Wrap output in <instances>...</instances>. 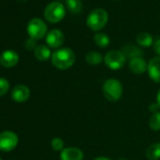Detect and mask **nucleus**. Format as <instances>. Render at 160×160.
<instances>
[{"mask_svg": "<svg viewBox=\"0 0 160 160\" xmlns=\"http://www.w3.org/2000/svg\"><path fill=\"white\" fill-rule=\"evenodd\" d=\"M93 160H111V159L107 156H98V157H95Z\"/></svg>", "mask_w": 160, "mask_h": 160, "instance_id": "cd10ccee", "label": "nucleus"}, {"mask_svg": "<svg viewBox=\"0 0 160 160\" xmlns=\"http://www.w3.org/2000/svg\"><path fill=\"white\" fill-rule=\"evenodd\" d=\"M108 22V13L106 10L101 8L94 9L93 11H92L86 20L88 28L94 32L102 30L107 26Z\"/></svg>", "mask_w": 160, "mask_h": 160, "instance_id": "7ed1b4c3", "label": "nucleus"}, {"mask_svg": "<svg viewBox=\"0 0 160 160\" xmlns=\"http://www.w3.org/2000/svg\"><path fill=\"white\" fill-rule=\"evenodd\" d=\"M10 91V83L6 78L0 77V97L7 94Z\"/></svg>", "mask_w": 160, "mask_h": 160, "instance_id": "5701e85b", "label": "nucleus"}, {"mask_svg": "<svg viewBox=\"0 0 160 160\" xmlns=\"http://www.w3.org/2000/svg\"><path fill=\"white\" fill-rule=\"evenodd\" d=\"M93 41L95 44L100 48H106L110 43V38L108 37V35L103 32H97L93 37Z\"/></svg>", "mask_w": 160, "mask_h": 160, "instance_id": "6ab92c4d", "label": "nucleus"}, {"mask_svg": "<svg viewBox=\"0 0 160 160\" xmlns=\"http://www.w3.org/2000/svg\"><path fill=\"white\" fill-rule=\"evenodd\" d=\"M19 138L12 131H4L0 133V151L11 152L18 145Z\"/></svg>", "mask_w": 160, "mask_h": 160, "instance_id": "0eeeda50", "label": "nucleus"}, {"mask_svg": "<svg viewBox=\"0 0 160 160\" xmlns=\"http://www.w3.org/2000/svg\"><path fill=\"white\" fill-rule=\"evenodd\" d=\"M136 42H137L138 45H139L141 47H145V48H148L153 44V39H152V35L150 33L144 32V31L140 32L137 35Z\"/></svg>", "mask_w": 160, "mask_h": 160, "instance_id": "dca6fc26", "label": "nucleus"}, {"mask_svg": "<svg viewBox=\"0 0 160 160\" xmlns=\"http://www.w3.org/2000/svg\"><path fill=\"white\" fill-rule=\"evenodd\" d=\"M102 92L108 101L114 103L122 98L123 93V87L120 80L116 78H108L102 86Z\"/></svg>", "mask_w": 160, "mask_h": 160, "instance_id": "f03ea898", "label": "nucleus"}, {"mask_svg": "<svg viewBox=\"0 0 160 160\" xmlns=\"http://www.w3.org/2000/svg\"><path fill=\"white\" fill-rule=\"evenodd\" d=\"M127 59H133L136 58H143V51L139 46L134 44H126L122 47L121 50Z\"/></svg>", "mask_w": 160, "mask_h": 160, "instance_id": "4468645a", "label": "nucleus"}, {"mask_svg": "<svg viewBox=\"0 0 160 160\" xmlns=\"http://www.w3.org/2000/svg\"><path fill=\"white\" fill-rule=\"evenodd\" d=\"M27 30L29 37L36 41L42 40L47 35V26L44 21L40 18L31 19L28 24Z\"/></svg>", "mask_w": 160, "mask_h": 160, "instance_id": "423d86ee", "label": "nucleus"}, {"mask_svg": "<svg viewBox=\"0 0 160 160\" xmlns=\"http://www.w3.org/2000/svg\"><path fill=\"white\" fill-rule=\"evenodd\" d=\"M19 61V55L13 50H6L0 55V64L5 68H12Z\"/></svg>", "mask_w": 160, "mask_h": 160, "instance_id": "f8f14e48", "label": "nucleus"}, {"mask_svg": "<svg viewBox=\"0 0 160 160\" xmlns=\"http://www.w3.org/2000/svg\"><path fill=\"white\" fill-rule=\"evenodd\" d=\"M128 68L135 74H143L145 72H147L148 62L143 58H136L129 60Z\"/></svg>", "mask_w": 160, "mask_h": 160, "instance_id": "ddd939ff", "label": "nucleus"}, {"mask_svg": "<svg viewBox=\"0 0 160 160\" xmlns=\"http://www.w3.org/2000/svg\"><path fill=\"white\" fill-rule=\"evenodd\" d=\"M37 43H36V40L32 39V38H29L25 42V47L27 50L28 51H31V50H35L36 47H37Z\"/></svg>", "mask_w": 160, "mask_h": 160, "instance_id": "b1692460", "label": "nucleus"}, {"mask_svg": "<svg viewBox=\"0 0 160 160\" xmlns=\"http://www.w3.org/2000/svg\"><path fill=\"white\" fill-rule=\"evenodd\" d=\"M126 60V57L121 50H110L104 57L105 65L112 71H118L122 69L125 65Z\"/></svg>", "mask_w": 160, "mask_h": 160, "instance_id": "39448f33", "label": "nucleus"}, {"mask_svg": "<svg viewBox=\"0 0 160 160\" xmlns=\"http://www.w3.org/2000/svg\"><path fill=\"white\" fill-rule=\"evenodd\" d=\"M147 72L151 80L160 84V57H154L148 61Z\"/></svg>", "mask_w": 160, "mask_h": 160, "instance_id": "1a4fd4ad", "label": "nucleus"}, {"mask_svg": "<svg viewBox=\"0 0 160 160\" xmlns=\"http://www.w3.org/2000/svg\"><path fill=\"white\" fill-rule=\"evenodd\" d=\"M45 41H46L48 47L54 48V49H59V48H61L62 44L64 43L65 37L61 30L52 29L47 33Z\"/></svg>", "mask_w": 160, "mask_h": 160, "instance_id": "6e6552de", "label": "nucleus"}, {"mask_svg": "<svg viewBox=\"0 0 160 160\" xmlns=\"http://www.w3.org/2000/svg\"><path fill=\"white\" fill-rule=\"evenodd\" d=\"M34 56L40 61H46L52 57V53L48 46L44 44H40L34 50Z\"/></svg>", "mask_w": 160, "mask_h": 160, "instance_id": "2eb2a0df", "label": "nucleus"}, {"mask_svg": "<svg viewBox=\"0 0 160 160\" xmlns=\"http://www.w3.org/2000/svg\"><path fill=\"white\" fill-rule=\"evenodd\" d=\"M59 158L60 160H83L84 152L77 147H67L60 152Z\"/></svg>", "mask_w": 160, "mask_h": 160, "instance_id": "9b49d317", "label": "nucleus"}, {"mask_svg": "<svg viewBox=\"0 0 160 160\" xmlns=\"http://www.w3.org/2000/svg\"><path fill=\"white\" fill-rule=\"evenodd\" d=\"M155 103L156 105L158 106L159 108V110H160V89L158 90L157 93H156V97H155Z\"/></svg>", "mask_w": 160, "mask_h": 160, "instance_id": "bb28decb", "label": "nucleus"}, {"mask_svg": "<svg viewBox=\"0 0 160 160\" xmlns=\"http://www.w3.org/2000/svg\"><path fill=\"white\" fill-rule=\"evenodd\" d=\"M0 160H3V159H2V158H1V157H0Z\"/></svg>", "mask_w": 160, "mask_h": 160, "instance_id": "c756f323", "label": "nucleus"}, {"mask_svg": "<svg viewBox=\"0 0 160 160\" xmlns=\"http://www.w3.org/2000/svg\"><path fill=\"white\" fill-rule=\"evenodd\" d=\"M146 157L148 160H160V142H154L147 148Z\"/></svg>", "mask_w": 160, "mask_h": 160, "instance_id": "a211bd4d", "label": "nucleus"}, {"mask_svg": "<svg viewBox=\"0 0 160 160\" xmlns=\"http://www.w3.org/2000/svg\"><path fill=\"white\" fill-rule=\"evenodd\" d=\"M85 59L89 65H92V66H97L102 62H104V57L101 55V53L97 51L88 52L85 56Z\"/></svg>", "mask_w": 160, "mask_h": 160, "instance_id": "f3484780", "label": "nucleus"}, {"mask_svg": "<svg viewBox=\"0 0 160 160\" xmlns=\"http://www.w3.org/2000/svg\"><path fill=\"white\" fill-rule=\"evenodd\" d=\"M51 147L56 152H61L64 149V140L58 137H56L51 140Z\"/></svg>", "mask_w": 160, "mask_h": 160, "instance_id": "4be33fe9", "label": "nucleus"}, {"mask_svg": "<svg viewBox=\"0 0 160 160\" xmlns=\"http://www.w3.org/2000/svg\"><path fill=\"white\" fill-rule=\"evenodd\" d=\"M152 47H153V51L155 52V54L158 57H160V37L157 38L155 40V42H153Z\"/></svg>", "mask_w": 160, "mask_h": 160, "instance_id": "393cba45", "label": "nucleus"}, {"mask_svg": "<svg viewBox=\"0 0 160 160\" xmlns=\"http://www.w3.org/2000/svg\"><path fill=\"white\" fill-rule=\"evenodd\" d=\"M149 111H150L152 114H153V113L159 111V108H158V106L156 105V103L151 104V105L149 106Z\"/></svg>", "mask_w": 160, "mask_h": 160, "instance_id": "a878e982", "label": "nucleus"}, {"mask_svg": "<svg viewBox=\"0 0 160 160\" xmlns=\"http://www.w3.org/2000/svg\"><path fill=\"white\" fill-rule=\"evenodd\" d=\"M66 14V9L60 2L55 1L49 3L44 9V18L53 24L60 22Z\"/></svg>", "mask_w": 160, "mask_h": 160, "instance_id": "20e7f679", "label": "nucleus"}, {"mask_svg": "<svg viewBox=\"0 0 160 160\" xmlns=\"http://www.w3.org/2000/svg\"><path fill=\"white\" fill-rule=\"evenodd\" d=\"M117 160H127V159L124 158V157H122V158H119V159H117Z\"/></svg>", "mask_w": 160, "mask_h": 160, "instance_id": "c85d7f7f", "label": "nucleus"}, {"mask_svg": "<svg viewBox=\"0 0 160 160\" xmlns=\"http://www.w3.org/2000/svg\"><path fill=\"white\" fill-rule=\"evenodd\" d=\"M149 127L152 131H160V111L151 115L149 119Z\"/></svg>", "mask_w": 160, "mask_h": 160, "instance_id": "412c9836", "label": "nucleus"}, {"mask_svg": "<svg viewBox=\"0 0 160 160\" xmlns=\"http://www.w3.org/2000/svg\"><path fill=\"white\" fill-rule=\"evenodd\" d=\"M67 9L73 14H77L82 10V2L80 0H65Z\"/></svg>", "mask_w": 160, "mask_h": 160, "instance_id": "aec40b11", "label": "nucleus"}, {"mask_svg": "<svg viewBox=\"0 0 160 160\" xmlns=\"http://www.w3.org/2000/svg\"><path fill=\"white\" fill-rule=\"evenodd\" d=\"M30 97V90L28 86L19 84L16 85L12 92V98L16 103H24Z\"/></svg>", "mask_w": 160, "mask_h": 160, "instance_id": "9d476101", "label": "nucleus"}, {"mask_svg": "<svg viewBox=\"0 0 160 160\" xmlns=\"http://www.w3.org/2000/svg\"><path fill=\"white\" fill-rule=\"evenodd\" d=\"M76 57L74 52L69 47H61L57 49L51 57L54 67L60 71H66L73 66Z\"/></svg>", "mask_w": 160, "mask_h": 160, "instance_id": "f257e3e1", "label": "nucleus"}]
</instances>
